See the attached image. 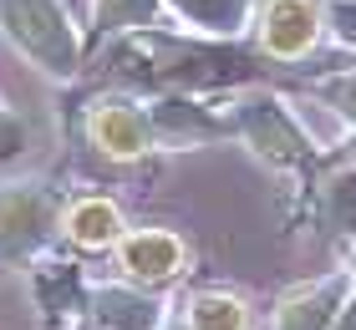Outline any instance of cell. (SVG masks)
I'll use <instances>...</instances> for the list:
<instances>
[{"label": "cell", "mask_w": 356, "mask_h": 330, "mask_svg": "<svg viewBox=\"0 0 356 330\" xmlns=\"http://www.w3.org/2000/svg\"><path fill=\"white\" fill-rule=\"evenodd\" d=\"M331 92H336V102H341V107L351 112V117H356V76H346V81H336Z\"/></svg>", "instance_id": "13"}, {"label": "cell", "mask_w": 356, "mask_h": 330, "mask_svg": "<svg viewBox=\"0 0 356 330\" xmlns=\"http://www.w3.org/2000/svg\"><path fill=\"white\" fill-rule=\"evenodd\" d=\"M336 224H346V229H356V173H346V178H336Z\"/></svg>", "instance_id": "11"}, {"label": "cell", "mask_w": 356, "mask_h": 330, "mask_svg": "<svg viewBox=\"0 0 356 330\" xmlns=\"http://www.w3.org/2000/svg\"><path fill=\"white\" fill-rule=\"evenodd\" d=\"M92 142L102 147V153L112 158H138V153H148L153 147V127L143 112H133L127 102H102L92 112Z\"/></svg>", "instance_id": "2"}, {"label": "cell", "mask_w": 356, "mask_h": 330, "mask_svg": "<svg viewBox=\"0 0 356 330\" xmlns=\"http://www.w3.org/2000/svg\"><path fill=\"white\" fill-rule=\"evenodd\" d=\"M158 0H102V21L107 26H127L138 21V15H153Z\"/></svg>", "instance_id": "10"}, {"label": "cell", "mask_w": 356, "mask_h": 330, "mask_svg": "<svg viewBox=\"0 0 356 330\" xmlns=\"http://www.w3.org/2000/svg\"><path fill=\"white\" fill-rule=\"evenodd\" d=\"M336 315H341V279H326V285H305L285 295L270 330H331Z\"/></svg>", "instance_id": "3"}, {"label": "cell", "mask_w": 356, "mask_h": 330, "mask_svg": "<svg viewBox=\"0 0 356 330\" xmlns=\"http://www.w3.org/2000/svg\"><path fill=\"white\" fill-rule=\"evenodd\" d=\"M46 219H51L46 193H36V188H6V193H0V239H6V244L36 239L46 229Z\"/></svg>", "instance_id": "7"}, {"label": "cell", "mask_w": 356, "mask_h": 330, "mask_svg": "<svg viewBox=\"0 0 356 330\" xmlns=\"http://www.w3.org/2000/svg\"><path fill=\"white\" fill-rule=\"evenodd\" d=\"M0 21H6V31L41 66H51V72H72L76 41H72L67 15L56 10V0H0Z\"/></svg>", "instance_id": "1"}, {"label": "cell", "mask_w": 356, "mask_h": 330, "mask_svg": "<svg viewBox=\"0 0 356 330\" xmlns=\"http://www.w3.org/2000/svg\"><path fill=\"white\" fill-rule=\"evenodd\" d=\"M245 138H250L254 147H260L265 158H275V163H290V158H300V153H305L300 127L290 122L280 107H270V102H254L250 122H245Z\"/></svg>", "instance_id": "6"}, {"label": "cell", "mask_w": 356, "mask_h": 330, "mask_svg": "<svg viewBox=\"0 0 356 330\" xmlns=\"http://www.w3.org/2000/svg\"><path fill=\"white\" fill-rule=\"evenodd\" d=\"M316 6H305V0H275L265 10V46L275 56H305L316 46Z\"/></svg>", "instance_id": "4"}, {"label": "cell", "mask_w": 356, "mask_h": 330, "mask_svg": "<svg viewBox=\"0 0 356 330\" xmlns=\"http://www.w3.org/2000/svg\"><path fill=\"white\" fill-rule=\"evenodd\" d=\"M331 330H356V305H341V315H336Z\"/></svg>", "instance_id": "14"}, {"label": "cell", "mask_w": 356, "mask_h": 330, "mask_svg": "<svg viewBox=\"0 0 356 330\" xmlns=\"http://www.w3.org/2000/svg\"><path fill=\"white\" fill-rule=\"evenodd\" d=\"M118 229H122L118 208L102 204V198H82V204L67 213V234H72L76 244H87V249H97V244H112V239H118Z\"/></svg>", "instance_id": "8"}, {"label": "cell", "mask_w": 356, "mask_h": 330, "mask_svg": "<svg viewBox=\"0 0 356 330\" xmlns=\"http://www.w3.org/2000/svg\"><path fill=\"white\" fill-rule=\"evenodd\" d=\"M199 15H214V21H224V15H239V0H188Z\"/></svg>", "instance_id": "12"}, {"label": "cell", "mask_w": 356, "mask_h": 330, "mask_svg": "<svg viewBox=\"0 0 356 330\" xmlns=\"http://www.w3.org/2000/svg\"><path fill=\"white\" fill-rule=\"evenodd\" d=\"M184 264V244L163 229H143V234L122 239V270L138 279H173Z\"/></svg>", "instance_id": "5"}, {"label": "cell", "mask_w": 356, "mask_h": 330, "mask_svg": "<svg viewBox=\"0 0 356 330\" xmlns=\"http://www.w3.org/2000/svg\"><path fill=\"white\" fill-rule=\"evenodd\" d=\"M188 320L193 330H250V310L234 295H199L188 305Z\"/></svg>", "instance_id": "9"}]
</instances>
